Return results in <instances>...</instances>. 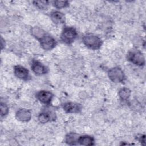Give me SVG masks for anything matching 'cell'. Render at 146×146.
I'll return each instance as SVG.
<instances>
[{
  "instance_id": "6da1fadb",
  "label": "cell",
  "mask_w": 146,
  "mask_h": 146,
  "mask_svg": "<svg viewBox=\"0 0 146 146\" xmlns=\"http://www.w3.org/2000/svg\"><path fill=\"white\" fill-rule=\"evenodd\" d=\"M82 42L86 47L94 50H99L102 45L101 39L99 36L91 33L85 34L82 38Z\"/></svg>"
},
{
  "instance_id": "7a4b0ae2",
  "label": "cell",
  "mask_w": 146,
  "mask_h": 146,
  "mask_svg": "<svg viewBox=\"0 0 146 146\" xmlns=\"http://www.w3.org/2000/svg\"><path fill=\"white\" fill-rule=\"evenodd\" d=\"M127 59L128 61L138 66H143L145 64V58L141 51L133 49L130 50L127 55Z\"/></svg>"
},
{
  "instance_id": "3957f363",
  "label": "cell",
  "mask_w": 146,
  "mask_h": 146,
  "mask_svg": "<svg viewBox=\"0 0 146 146\" xmlns=\"http://www.w3.org/2000/svg\"><path fill=\"white\" fill-rule=\"evenodd\" d=\"M78 36L76 30L72 27H65L62 30L60 38L63 42L67 44L72 43Z\"/></svg>"
},
{
  "instance_id": "277c9868",
  "label": "cell",
  "mask_w": 146,
  "mask_h": 146,
  "mask_svg": "<svg viewBox=\"0 0 146 146\" xmlns=\"http://www.w3.org/2000/svg\"><path fill=\"white\" fill-rule=\"evenodd\" d=\"M108 76L110 79L114 83H122L125 79V76L123 71L118 67H115L110 69L108 71Z\"/></svg>"
},
{
  "instance_id": "5b68a950",
  "label": "cell",
  "mask_w": 146,
  "mask_h": 146,
  "mask_svg": "<svg viewBox=\"0 0 146 146\" xmlns=\"http://www.w3.org/2000/svg\"><path fill=\"white\" fill-rule=\"evenodd\" d=\"M40 46L42 48L46 51L53 49L56 45L55 39L48 34H45L39 40Z\"/></svg>"
},
{
  "instance_id": "8992f818",
  "label": "cell",
  "mask_w": 146,
  "mask_h": 146,
  "mask_svg": "<svg viewBox=\"0 0 146 146\" xmlns=\"http://www.w3.org/2000/svg\"><path fill=\"white\" fill-rule=\"evenodd\" d=\"M31 68L36 75H42L47 73L48 68L39 61L33 60L31 63Z\"/></svg>"
},
{
  "instance_id": "52a82bcc",
  "label": "cell",
  "mask_w": 146,
  "mask_h": 146,
  "mask_svg": "<svg viewBox=\"0 0 146 146\" xmlns=\"http://www.w3.org/2000/svg\"><path fill=\"white\" fill-rule=\"evenodd\" d=\"M64 111L68 113H79L82 110L81 104L74 102H66L62 106Z\"/></svg>"
},
{
  "instance_id": "ba28073f",
  "label": "cell",
  "mask_w": 146,
  "mask_h": 146,
  "mask_svg": "<svg viewBox=\"0 0 146 146\" xmlns=\"http://www.w3.org/2000/svg\"><path fill=\"white\" fill-rule=\"evenodd\" d=\"M14 73L15 76L23 80H27L29 78V70L25 67L20 65L14 66Z\"/></svg>"
},
{
  "instance_id": "9c48e42d",
  "label": "cell",
  "mask_w": 146,
  "mask_h": 146,
  "mask_svg": "<svg viewBox=\"0 0 146 146\" xmlns=\"http://www.w3.org/2000/svg\"><path fill=\"white\" fill-rule=\"evenodd\" d=\"M36 97L41 103L45 104H48L52 100L53 95L50 91L42 90L36 93Z\"/></svg>"
},
{
  "instance_id": "30bf717a",
  "label": "cell",
  "mask_w": 146,
  "mask_h": 146,
  "mask_svg": "<svg viewBox=\"0 0 146 146\" xmlns=\"http://www.w3.org/2000/svg\"><path fill=\"white\" fill-rule=\"evenodd\" d=\"M56 119L55 113L52 111H47L41 112L38 116V120L41 123H46L54 121Z\"/></svg>"
},
{
  "instance_id": "8fae6325",
  "label": "cell",
  "mask_w": 146,
  "mask_h": 146,
  "mask_svg": "<svg viewBox=\"0 0 146 146\" xmlns=\"http://www.w3.org/2000/svg\"><path fill=\"white\" fill-rule=\"evenodd\" d=\"M15 117L17 120L22 122H27L31 118V112L25 108L19 109L15 114Z\"/></svg>"
},
{
  "instance_id": "7c38bea8",
  "label": "cell",
  "mask_w": 146,
  "mask_h": 146,
  "mask_svg": "<svg viewBox=\"0 0 146 146\" xmlns=\"http://www.w3.org/2000/svg\"><path fill=\"white\" fill-rule=\"evenodd\" d=\"M50 18L52 22L55 24H62L65 21L64 14L58 10L52 11L50 13Z\"/></svg>"
},
{
  "instance_id": "4fadbf2b",
  "label": "cell",
  "mask_w": 146,
  "mask_h": 146,
  "mask_svg": "<svg viewBox=\"0 0 146 146\" xmlns=\"http://www.w3.org/2000/svg\"><path fill=\"white\" fill-rule=\"evenodd\" d=\"M78 143L82 145H94V139L93 137L88 135L81 136L78 137Z\"/></svg>"
},
{
  "instance_id": "5bb4252c",
  "label": "cell",
  "mask_w": 146,
  "mask_h": 146,
  "mask_svg": "<svg viewBox=\"0 0 146 146\" xmlns=\"http://www.w3.org/2000/svg\"><path fill=\"white\" fill-rule=\"evenodd\" d=\"M78 136V135L75 133L71 132L68 133L66 136V143L69 145H76L78 144V139L79 137Z\"/></svg>"
},
{
  "instance_id": "9a60e30c",
  "label": "cell",
  "mask_w": 146,
  "mask_h": 146,
  "mask_svg": "<svg viewBox=\"0 0 146 146\" xmlns=\"http://www.w3.org/2000/svg\"><path fill=\"white\" fill-rule=\"evenodd\" d=\"M119 96L122 100H127L131 96V91L128 88H122L119 91Z\"/></svg>"
},
{
  "instance_id": "2e32d148",
  "label": "cell",
  "mask_w": 146,
  "mask_h": 146,
  "mask_svg": "<svg viewBox=\"0 0 146 146\" xmlns=\"http://www.w3.org/2000/svg\"><path fill=\"white\" fill-rule=\"evenodd\" d=\"M31 34L35 38L39 40L46 33L40 27H34L31 29Z\"/></svg>"
},
{
  "instance_id": "e0dca14e",
  "label": "cell",
  "mask_w": 146,
  "mask_h": 146,
  "mask_svg": "<svg viewBox=\"0 0 146 146\" xmlns=\"http://www.w3.org/2000/svg\"><path fill=\"white\" fill-rule=\"evenodd\" d=\"M34 5L41 10H45L48 6L49 2L47 1H33Z\"/></svg>"
},
{
  "instance_id": "ac0fdd59",
  "label": "cell",
  "mask_w": 146,
  "mask_h": 146,
  "mask_svg": "<svg viewBox=\"0 0 146 146\" xmlns=\"http://www.w3.org/2000/svg\"><path fill=\"white\" fill-rule=\"evenodd\" d=\"M69 5V2L67 1H55L53 2V5L55 7L58 9L65 8Z\"/></svg>"
},
{
  "instance_id": "d6986e66",
  "label": "cell",
  "mask_w": 146,
  "mask_h": 146,
  "mask_svg": "<svg viewBox=\"0 0 146 146\" xmlns=\"http://www.w3.org/2000/svg\"><path fill=\"white\" fill-rule=\"evenodd\" d=\"M1 117H3L5 116L9 112V108L7 107V106L1 102Z\"/></svg>"
},
{
  "instance_id": "ffe728a7",
  "label": "cell",
  "mask_w": 146,
  "mask_h": 146,
  "mask_svg": "<svg viewBox=\"0 0 146 146\" xmlns=\"http://www.w3.org/2000/svg\"><path fill=\"white\" fill-rule=\"evenodd\" d=\"M139 141L141 143H143V144H144L145 143V135H140L139 138Z\"/></svg>"
},
{
  "instance_id": "44dd1931",
  "label": "cell",
  "mask_w": 146,
  "mask_h": 146,
  "mask_svg": "<svg viewBox=\"0 0 146 146\" xmlns=\"http://www.w3.org/2000/svg\"><path fill=\"white\" fill-rule=\"evenodd\" d=\"M3 42H5V41L3 40V38H1V49L2 50L3 48V47L5 46V43H3Z\"/></svg>"
}]
</instances>
